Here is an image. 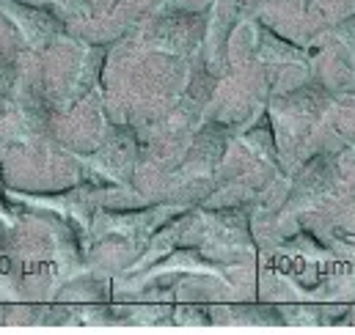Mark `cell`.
I'll use <instances>...</instances> for the list:
<instances>
[{
	"instance_id": "obj_1",
	"label": "cell",
	"mask_w": 355,
	"mask_h": 335,
	"mask_svg": "<svg viewBox=\"0 0 355 335\" xmlns=\"http://www.w3.org/2000/svg\"><path fill=\"white\" fill-rule=\"evenodd\" d=\"M331 102H334L331 91L322 85L320 78H314V80H309L306 85L295 88L292 93H286L281 105H284V110H289V113H295V116H303V118L317 121V118L328 110Z\"/></svg>"
},
{
	"instance_id": "obj_2",
	"label": "cell",
	"mask_w": 355,
	"mask_h": 335,
	"mask_svg": "<svg viewBox=\"0 0 355 335\" xmlns=\"http://www.w3.org/2000/svg\"><path fill=\"white\" fill-rule=\"evenodd\" d=\"M334 160L328 157V154H317V157H311L303 170L297 173V179H295V195H300V198H320L322 192H328L331 187H334Z\"/></svg>"
},
{
	"instance_id": "obj_3",
	"label": "cell",
	"mask_w": 355,
	"mask_h": 335,
	"mask_svg": "<svg viewBox=\"0 0 355 335\" xmlns=\"http://www.w3.org/2000/svg\"><path fill=\"white\" fill-rule=\"evenodd\" d=\"M265 33V39H262V55L270 58V61H300V64H306L309 61V53L303 50V47H297V44H292V42H286V39H281L278 33H272V30H262Z\"/></svg>"
},
{
	"instance_id": "obj_4",
	"label": "cell",
	"mask_w": 355,
	"mask_h": 335,
	"mask_svg": "<svg viewBox=\"0 0 355 335\" xmlns=\"http://www.w3.org/2000/svg\"><path fill=\"white\" fill-rule=\"evenodd\" d=\"M328 30H331L342 44L350 47V53H353V64H355V14L345 17V19H339V22H334Z\"/></svg>"
},
{
	"instance_id": "obj_5",
	"label": "cell",
	"mask_w": 355,
	"mask_h": 335,
	"mask_svg": "<svg viewBox=\"0 0 355 335\" xmlns=\"http://www.w3.org/2000/svg\"><path fill=\"white\" fill-rule=\"evenodd\" d=\"M306 6H309V0H306Z\"/></svg>"
}]
</instances>
